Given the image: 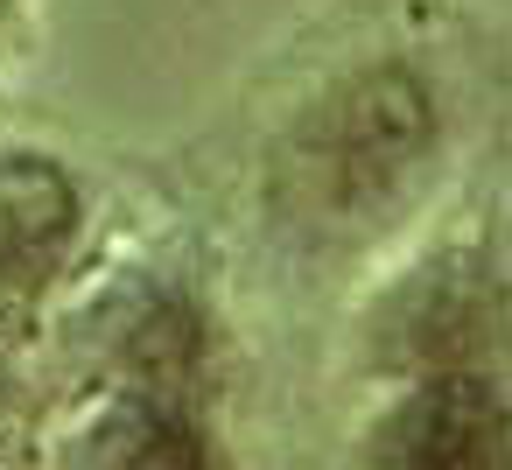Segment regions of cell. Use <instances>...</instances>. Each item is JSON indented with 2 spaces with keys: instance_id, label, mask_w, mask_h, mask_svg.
<instances>
[{
  "instance_id": "1",
  "label": "cell",
  "mask_w": 512,
  "mask_h": 470,
  "mask_svg": "<svg viewBox=\"0 0 512 470\" xmlns=\"http://www.w3.org/2000/svg\"><path fill=\"white\" fill-rule=\"evenodd\" d=\"M477 127L456 43L379 29L316 64L253 148V253L288 295H351L449 197Z\"/></svg>"
},
{
  "instance_id": "2",
  "label": "cell",
  "mask_w": 512,
  "mask_h": 470,
  "mask_svg": "<svg viewBox=\"0 0 512 470\" xmlns=\"http://www.w3.org/2000/svg\"><path fill=\"white\" fill-rule=\"evenodd\" d=\"M29 386L50 407V421L85 400H162L218 414L225 316L211 288L176 260L155 253L113 260L64 288V302L36 337Z\"/></svg>"
},
{
  "instance_id": "3",
  "label": "cell",
  "mask_w": 512,
  "mask_h": 470,
  "mask_svg": "<svg viewBox=\"0 0 512 470\" xmlns=\"http://www.w3.org/2000/svg\"><path fill=\"white\" fill-rule=\"evenodd\" d=\"M344 372L379 393L400 379L477 372L512 386V246L491 211L421 225L351 288Z\"/></svg>"
},
{
  "instance_id": "4",
  "label": "cell",
  "mask_w": 512,
  "mask_h": 470,
  "mask_svg": "<svg viewBox=\"0 0 512 470\" xmlns=\"http://www.w3.org/2000/svg\"><path fill=\"white\" fill-rule=\"evenodd\" d=\"M92 246L85 176L36 141H0V379L29 386L36 337Z\"/></svg>"
},
{
  "instance_id": "5",
  "label": "cell",
  "mask_w": 512,
  "mask_h": 470,
  "mask_svg": "<svg viewBox=\"0 0 512 470\" xmlns=\"http://www.w3.org/2000/svg\"><path fill=\"white\" fill-rule=\"evenodd\" d=\"M351 456L386 470H512V386L477 372L379 386L365 393Z\"/></svg>"
},
{
  "instance_id": "6",
  "label": "cell",
  "mask_w": 512,
  "mask_h": 470,
  "mask_svg": "<svg viewBox=\"0 0 512 470\" xmlns=\"http://www.w3.org/2000/svg\"><path fill=\"white\" fill-rule=\"evenodd\" d=\"M29 8H36V0H0V78H8V71H15V57H22Z\"/></svg>"
}]
</instances>
